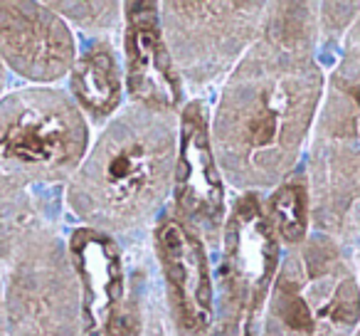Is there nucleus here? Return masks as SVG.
Segmentation results:
<instances>
[{"label":"nucleus","mask_w":360,"mask_h":336,"mask_svg":"<svg viewBox=\"0 0 360 336\" xmlns=\"http://www.w3.org/2000/svg\"><path fill=\"white\" fill-rule=\"evenodd\" d=\"M316 3H269L264 25L225 77L210 119L222 178L240 196L274 191L299 168L323 99Z\"/></svg>","instance_id":"obj_1"},{"label":"nucleus","mask_w":360,"mask_h":336,"mask_svg":"<svg viewBox=\"0 0 360 336\" xmlns=\"http://www.w3.org/2000/svg\"><path fill=\"white\" fill-rule=\"evenodd\" d=\"M89 151V121L70 94L27 87L0 97V265L55 232L67 186Z\"/></svg>","instance_id":"obj_2"},{"label":"nucleus","mask_w":360,"mask_h":336,"mask_svg":"<svg viewBox=\"0 0 360 336\" xmlns=\"http://www.w3.org/2000/svg\"><path fill=\"white\" fill-rule=\"evenodd\" d=\"M178 114L129 104L106 121L67 186L65 206L82 228L131 235L158 223L173 193Z\"/></svg>","instance_id":"obj_3"},{"label":"nucleus","mask_w":360,"mask_h":336,"mask_svg":"<svg viewBox=\"0 0 360 336\" xmlns=\"http://www.w3.org/2000/svg\"><path fill=\"white\" fill-rule=\"evenodd\" d=\"M309 193L314 232L338 245L360 240V13L338 42L311 134Z\"/></svg>","instance_id":"obj_4"},{"label":"nucleus","mask_w":360,"mask_h":336,"mask_svg":"<svg viewBox=\"0 0 360 336\" xmlns=\"http://www.w3.org/2000/svg\"><path fill=\"white\" fill-rule=\"evenodd\" d=\"M360 280L343 245L311 232L281 257L259 336H355Z\"/></svg>","instance_id":"obj_5"},{"label":"nucleus","mask_w":360,"mask_h":336,"mask_svg":"<svg viewBox=\"0 0 360 336\" xmlns=\"http://www.w3.org/2000/svg\"><path fill=\"white\" fill-rule=\"evenodd\" d=\"M281 257L262 196H237L227 213L212 277L215 304L210 336H259Z\"/></svg>","instance_id":"obj_6"},{"label":"nucleus","mask_w":360,"mask_h":336,"mask_svg":"<svg viewBox=\"0 0 360 336\" xmlns=\"http://www.w3.org/2000/svg\"><path fill=\"white\" fill-rule=\"evenodd\" d=\"M3 309L6 336H84L79 280L57 230L27 240L6 265Z\"/></svg>","instance_id":"obj_7"},{"label":"nucleus","mask_w":360,"mask_h":336,"mask_svg":"<svg viewBox=\"0 0 360 336\" xmlns=\"http://www.w3.org/2000/svg\"><path fill=\"white\" fill-rule=\"evenodd\" d=\"M269 3H163L160 25L175 72L191 87L227 77L257 40Z\"/></svg>","instance_id":"obj_8"},{"label":"nucleus","mask_w":360,"mask_h":336,"mask_svg":"<svg viewBox=\"0 0 360 336\" xmlns=\"http://www.w3.org/2000/svg\"><path fill=\"white\" fill-rule=\"evenodd\" d=\"M173 213L205 242V247H220L230 208L225 178L212 151L210 119L198 99L183 104L178 114Z\"/></svg>","instance_id":"obj_9"},{"label":"nucleus","mask_w":360,"mask_h":336,"mask_svg":"<svg viewBox=\"0 0 360 336\" xmlns=\"http://www.w3.org/2000/svg\"><path fill=\"white\" fill-rule=\"evenodd\" d=\"M153 250L173 336H210L215 287L205 242L175 213H163L153 230Z\"/></svg>","instance_id":"obj_10"},{"label":"nucleus","mask_w":360,"mask_h":336,"mask_svg":"<svg viewBox=\"0 0 360 336\" xmlns=\"http://www.w3.org/2000/svg\"><path fill=\"white\" fill-rule=\"evenodd\" d=\"M0 62L32 87L65 80L77 62L70 23L47 3H0Z\"/></svg>","instance_id":"obj_11"},{"label":"nucleus","mask_w":360,"mask_h":336,"mask_svg":"<svg viewBox=\"0 0 360 336\" xmlns=\"http://www.w3.org/2000/svg\"><path fill=\"white\" fill-rule=\"evenodd\" d=\"M124 60L131 104L180 114L186 92L165 45L158 3L143 0L124 6Z\"/></svg>","instance_id":"obj_12"},{"label":"nucleus","mask_w":360,"mask_h":336,"mask_svg":"<svg viewBox=\"0 0 360 336\" xmlns=\"http://www.w3.org/2000/svg\"><path fill=\"white\" fill-rule=\"evenodd\" d=\"M67 250L79 280L84 336H109L129 292L119 245L104 232L77 228Z\"/></svg>","instance_id":"obj_13"},{"label":"nucleus","mask_w":360,"mask_h":336,"mask_svg":"<svg viewBox=\"0 0 360 336\" xmlns=\"http://www.w3.org/2000/svg\"><path fill=\"white\" fill-rule=\"evenodd\" d=\"M70 97L82 114L109 121L124 101V75L114 45L106 37L86 42L70 72Z\"/></svg>","instance_id":"obj_14"},{"label":"nucleus","mask_w":360,"mask_h":336,"mask_svg":"<svg viewBox=\"0 0 360 336\" xmlns=\"http://www.w3.org/2000/svg\"><path fill=\"white\" fill-rule=\"evenodd\" d=\"M264 213L279 245L296 247L311 235V193L306 176H291L264 201Z\"/></svg>","instance_id":"obj_15"},{"label":"nucleus","mask_w":360,"mask_h":336,"mask_svg":"<svg viewBox=\"0 0 360 336\" xmlns=\"http://www.w3.org/2000/svg\"><path fill=\"white\" fill-rule=\"evenodd\" d=\"M62 20L82 27L86 32H109L124 18V6L119 3H47Z\"/></svg>","instance_id":"obj_16"},{"label":"nucleus","mask_w":360,"mask_h":336,"mask_svg":"<svg viewBox=\"0 0 360 336\" xmlns=\"http://www.w3.org/2000/svg\"><path fill=\"white\" fill-rule=\"evenodd\" d=\"M109 336H143V301L139 287H129Z\"/></svg>","instance_id":"obj_17"},{"label":"nucleus","mask_w":360,"mask_h":336,"mask_svg":"<svg viewBox=\"0 0 360 336\" xmlns=\"http://www.w3.org/2000/svg\"><path fill=\"white\" fill-rule=\"evenodd\" d=\"M8 85V72H6V65L0 62V97H3V89H6Z\"/></svg>","instance_id":"obj_18"},{"label":"nucleus","mask_w":360,"mask_h":336,"mask_svg":"<svg viewBox=\"0 0 360 336\" xmlns=\"http://www.w3.org/2000/svg\"><path fill=\"white\" fill-rule=\"evenodd\" d=\"M358 262H360V250H358Z\"/></svg>","instance_id":"obj_19"},{"label":"nucleus","mask_w":360,"mask_h":336,"mask_svg":"<svg viewBox=\"0 0 360 336\" xmlns=\"http://www.w3.org/2000/svg\"><path fill=\"white\" fill-rule=\"evenodd\" d=\"M355 336H360V329H358V334H355Z\"/></svg>","instance_id":"obj_20"}]
</instances>
